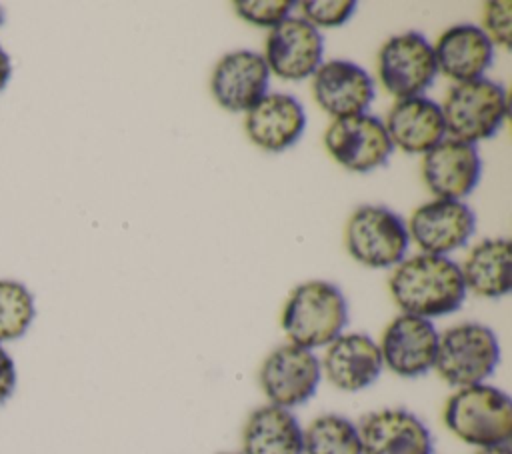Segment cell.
<instances>
[{
    "label": "cell",
    "mask_w": 512,
    "mask_h": 454,
    "mask_svg": "<svg viewBox=\"0 0 512 454\" xmlns=\"http://www.w3.org/2000/svg\"><path fill=\"white\" fill-rule=\"evenodd\" d=\"M388 290L402 314L426 320L456 312L468 294L458 262L424 252L406 256L392 268Z\"/></svg>",
    "instance_id": "obj_1"
},
{
    "label": "cell",
    "mask_w": 512,
    "mask_h": 454,
    "mask_svg": "<svg viewBox=\"0 0 512 454\" xmlns=\"http://www.w3.org/2000/svg\"><path fill=\"white\" fill-rule=\"evenodd\" d=\"M348 324V300L328 280H306L288 294L280 326L290 344L316 352L336 340Z\"/></svg>",
    "instance_id": "obj_2"
},
{
    "label": "cell",
    "mask_w": 512,
    "mask_h": 454,
    "mask_svg": "<svg viewBox=\"0 0 512 454\" xmlns=\"http://www.w3.org/2000/svg\"><path fill=\"white\" fill-rule=\"evenodd\" d=\"M442 422L452 436L476 450L510 444L512 400L488 382L456 388L444 402Z\"/></svg>",
    "instance_id": "obj_3"
},
{
    "label": "cell",
    "mask_w": 512,
    "mask_h": 454,
    "mask_svg": "<svg viewBox=\"0 0 512 454\" xmlns=\"http://www.w3.org/2000/svg\"><path fill=\"white\" fill-rule=\"evenodd\" d=\"M496 332L480 322H460L438 336L434 372L452 388L486 382L500 364Z\"/></svg>",
    "instance_id": "obj_4"
},
{
    "label": "cell",
    "mask_w": 512,
    "mask_h": 454,
    "mask_svg": "<svg viewBox=\"0 0 512 454\" xmlns=\"http://www.w3.org/2000/svg\"><path fill=\"white\" fill-rule=\"evenodd\" d=\"M446 136L478 144L500 132L508 116L506 88L492 78L454 84L440 104Z\"/></svg>",
    "instance_id": "obj_5"
},
{
    "label": "cell",
    "mask_w": 512,
    "mask_h": 454,
    "mask_svg": "<svg viewBox=\"0 0 512 454\" xmlns=\"http://www.w3.org/2000/svg\"><path fill=\"white\" fill-rule=\"evenodd\" d=\"M344 244L358 264L392 270L406 258L410 236L400 214L382 204H362L348 216Z\"/></svg>",
    "instance_id": "obj_6"
},
{
    "label": "cell",
    "mask_w": 512,
    "mask_h": 454,
    "mask_svg": "<svg viewBox=\"0 0 512 454\" xmlns=\"http://www.w3.org/2000/svg\"><path fill=\"white\" fill-rule=\"evenodd\" d=\"M376 72L382 88L396 100L424 96L438 76L432 42L416 30L390 36L378 50Z\"/></svg>",
    "instance_id": "obj_7"
},
{
    "label": "cell",
    "mask_w": 512,
    "mask_h": 454,
    "mask_svg": "<svg viewBox=\"0 0 512 454\" xmlns=\"http://www.w3.org/2000/svg\"><path fill=\"white\" fill-rule=\"evenodd\" d=\"M322 382L316 352L296 344L276 346L258 368V384L268 404L292 410L306 404Z\"/></svg>",
    "instance_id": "obj_8"
},
{
    "label": "cell",
    "mask_w": 512,
    "mask_h": 454,
    "mask_svg": "<svg viewBox=\"0 0 512 454\" xmlns=\"http://www.w3.org/2000/svg\"><path fill=\"white\" fill-rule=\"evenodd\" d=\"M322 142L338 166L356 174L384 166L394 152L384 120L370 112L332 120L324 130Z\"/></svg>",
    "instance_id": "obj_9"
},
{
    "label": "cell",
    "mask_w": 512,
    "mask_h": 454,
    "mask_svg": "<svg viewBox=\"0 0 512 454\" xmlns=\"http://www.w3.org/2000/svg\"><path fill=\"white\" fill-rule=\"evenodd\" d=\"M406 228L420 252L448 256L468 244L476 230V214L464 200L432 198L410 214Z\"/></svg>",
    "instance_id": "obj_10"
},
{
    "label": "cell",
    "mask_w": 512,
    "mask_h": 454,
    "mask_svg": "<svg viewBox=\"0 0 512 454\" xmlns=\"http://www.w3.org/2000/svg\"><path fill=\"white\" fill-rule=\"evenodd\" d=\"M438 336L432 320L398 314L394 316L378 342L384 368L400 378H420L434 370Z\"/></svg>",
    "instance_id": "obj_11"
},
{
    "label": "cell",
    "mask_w": 512,
    "mask_h": 454,
    "mask_svg": "<svg viewBox=\"0 0 512 454\" xmlns=\"http://www.w3.org/2000/svg\"><path fill=\"white\" fill-rule=\"evenodd\" d=\"M262 56L270 74L282 80L298 82L312 78L324 62L322 32L302 16H288L268 30Z\"/></svg>",
    "instance_id": "obj_12"
},
{
    "label": "cell",
    "mask_w": 512,
    "mask_h": 454,
    "mask_svg": "<svg viewBox=\"0 0 512 454\" xmlns=\"http://www.w3.org/2000/svg\"><path fill=\"white\" fill-rule=\"evenodd\" d=\"M312 96L334 120L366 114L376 98L374 78L346 58L324 60L312 74Z\"/></svg>",
    "instance_id": "obj_13"
},
{
    "label": "cell",
    "mask_w": 512,
    "mask_h": 454,
    "mask_svg": "<svg viewBox=\"0 0 512 454\" xmlns=\"http://www.w3.org/2000/svg\"><path fill=\"white\" fill-rule=\"evenodd\" d=\"M420 170L434 198L464 200L480 182L482 158L474 144L446 136L422 156Z\"/></svg>",
    "instance_id": "obj_14"
},
{
    "label": "cell",
    "mask_w": 512,
    "mask_h": 454,
    "mask_svg": "<svg viewBox=\"0 0 512 454\" xmlns=\"http://www.w3.org/2000/svg\"><path fill=\"white\" fill-rule=\"evenodd\" d=\"M322 378L342 392H362L384 372L378 342L364 332H342L320 358Z\"/></svg>",
    "instance_id": "obj_15"
},
{
    "label": "cell",
    "mask_w": 512,
    "mask_h": 454,
    "mask_svg": "<svg viewBox=\"0 0 512 454\" xmlns=\"http://www.w3.org/2000/svg\"><path fill=\"white\" fill-rule=\"evenodd\" d=\"M270 70L264 56L254 50L224 54L210 76V92L216 104L228 112H248L266 92Z\"/></svg>",
    "instance_id": "obj_16"
},
{
    "label": "cell",
    "mask_w": 512,
    "mask_h": 454,
    "mask_svg": "<svg viewBox=\"0 0 512 454\" xmlns=\"http://www.w3.org/2000/svg\"><path fill=\"white\" fill-rule=\"evenodd\" d=\"M306 130V110L288 92H266L246 114L244 132L248 140L270 154L292 148Z\"/></svg>",
    "instance_id": "obj_17"
},
{
    "label": "cell",
    "mask_w": 512,
    "mask_h": 454,
    "mask_svg": "<svg viewBox=\"0 0 512 454\" xmlns=\"http://www.w3.org/2000/svg\"><path fill=\"white\" fill-rule=\"evenodd\" d=\"M362 454H434V438L426 422L406 408H380L360 424Z\"/></svg>",
    "instance_id": "obj_18"
},
{
    "label": "cell",
    "mask_w": 512,
    "mask_h": 454,
    "mask_svg": "<svg viewBox=\"0 0 512 454\" xmlns=\"http://www.w3.org/2000/svg\"><path fill=\"white\" fill-rule=\"evenodd\" d=\"M438 74L454 84L478 80L494 62V44L478 24H454L432 44Z\"/></svg>",
    "instance_id": "obj_19"
},
{
    "label": "cell",
    "mask_w": 512,
    "mask_h": 454,
    "mask_svg": "<svg viewBox=\"0 0 512 454\" xmlns=\"http://www.w3.org/2000/svg\"><path fill=\"white\" fill-rule=\"evenodd\" d=\"M384 126L392 146L406 154L424 156L446 138L442 108L428 96L396 100L384 118Z\"/></svg>",
    "instance_id": "obj_20"
},
{
    "label": "cell",
    "mask_w": 512,
    "mask_h": 454,
    "mask_svg": "<svg viewBox=\"0 0 512 454\" xmlns=\"http://www.w3.org/2000/svg\"><path fill=\"white\" fill-rule=\"evenodd\" d=\"M304 428L292 410L264 404L242 426L240 454H304Z\"/></svg>",
    "instance_id": "obj_21"
},
{
    "label": "cell",
    "mask_w": 512,
    "mask_h": 454,
    "mask_svg": "<svg viewBox=\"0 0 512 454\" xmlns=\"http://www.w3.org/2000/svg\"><path fill=\"white\" fill-rule=\"evenodd\" d=\"M512 246L506 238H484L474 244L460 272L466 284V290L482 298H502L512 290Z\"/></svg>",
    "instance_id": "obj_22"
},
{
    "label": "cell",
    "mask_w": 512,
    "mask_h": 454,
    "mask_svg": "<svg viewBox=\"0 0 512 454\" xmlns=\"http://www.w3.org/2000/svg\"><path fill=\"white\" fill-rule=\"evenodd\" d=\"M304 454H362L358 424L342 414L316 416L302 434Z\"/></svg>",
    "instance_id": "obj_23"
},
{
    "label": "cell",
    "mask_w": 512,
    "mask_h": 454,
    "mask_svg": "<svg viewBox=\"0 0 512 454\" xmlns=\"http://www.w3.org/2000/svg\"><path fill=\"white\" fill-rule=\"evenodd\" d=\"M34 314L30 290L18 280H0V344L24 336Z\"/></svg>",
    "instance_id": "obj_24"
},
{
    "label": "cell",
    "mask_w": 512,
    "mask_h": 454,
    "mask_svg": "<svg viewBox=\"0 0 512 454\" xmlns=\"http://www.w3.org/2000/svg\"><path fill=\"white\" fill-rule=\"evenodd\" d=\"M296 6L306 22L322 30L344 26L354 16L358 4L354 0H306L298 2Z\"/></svg>",
    "instance_id": "obj_25"
},
{
    "label": "cell",
    "mask_w": 512,
    "mask_h": 454,
    "mask_svg": "<svg viewBox=\"0 0 512 454\" xmlns=\"http://www.w3.org/2000/svg\"><path fill=\"white\" fill-rule=\"evenodd\" d=\"M296 8V2L290 0H238L234 2L236 14L260 28L272 30L280 22H284L288 16H292V10Z\"/></svg>",
    "instance_id": "obj_26"
},
{
    "label": "cell",
    "mask_w": 512,
    "mask_h": 454,
    "mask_svg": "<svg viewBox=\"0 0 512 454\" xmlns=\"http://www.w3.org/2000/svg\"><path fill=\"white\" fill-rule=\"evenodd\" d=\"M484 34L494 46L510 48L512 38V4L508 0H490L482 10Z\"/></svg>",
    "instance_id": "obj_27"
},
{
    "label": "cell",
    "mask_w": 512,
    "mask_h": 454,
    "mask_svg": "<svg viewBox=\"0 0 512 454\" xmlns=\"http://www.w3.org/2000/svg\"><path fill=\"white\" fill-rule=\"evenodd\" d=\"M16 386V366L8 350L0 344V404L10 398Z\"/></svg>",
    "instance_id": "obj_28"
},
{
    "label": "cell",
    "mask_w": 512,
    "mask_h": 454,
    "mask_svg": "<svg viewBox=\"0 0 512 454\" xmlns=\"http://www.w3.org/2000/svg\"><path fill=\"white\" fill-rule=\"evenodd\" d=\"M12 74V64H10V56L0 48V92L6 88L8 80Z\"/></svg>",
    "instance_id": "obj_29"
},
{
    "label": "cell",
    "mask_w": 512,
    "mask_h": 454,
    "mask_svg": "<svg viewBox=\"0 0 512 454\" xmlns=\"http://www.w3.org/2000/svg\"><path fill=\"white\" fill-rule=\"evenodd\" d=\"M474 454H512V450H510V444H500V446L478 448Z\"/></svg>",
    "instance_id": "obj_30"
},
{
    "label": "cell",
    "mask_w": 512,
    "mask_h": 454,
    "mask_svg": "<svg viewBox=\"0 0 512 454\" xmlns=\"http://www.w3.org/2000/svg\"><path fill=\"white\" fill-rule=\"evenodd\" d=\"M2 20H4V16H2V8H0V26H2Z\"/></svg>",
    "instance_id": "obj_31"
},
{
    "label": "cell",
    "mask_w": 512,
    "mask_h": 454,
    "mask_svg": "<svg viewBox=\"0 0 512 454\" xmlns=\"http://www.w3.org/2000/svg\"><path fill=\"white\" fill-rule=\"evenodd\" d=\"M218 454H240V452H218Z\"/></svg>",
    "instance_id": "obj_32"
}]
</instances>
